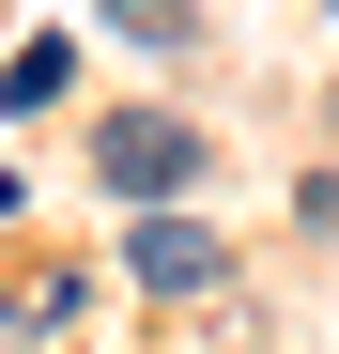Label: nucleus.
I'll use <instances>...</instances> for the list:
<instances>
[{"label": "nucleus", "instance_id": "nucleus-1", "mask_svg": "<svg viewBox=\"0 0 339 354\" xmlns=\"http://www.w3.org/2000/svg\"><path fill=\"white\" fill-rule=\"evenodd\" d=\"M201 124H185V108H108V124H93V185L108 201H170V185H201Z\"/></svg>", "mask_w": 339, "mask_h": 354}, {"label": "nucleus", "instance_id": "nucleus-2", "mask_svg": "<svg viewBox=\"0 0 339 354\" xmlns=\"http://www.w3.org/2000/svg\"><path fill=\"white\" fill-rule=\"evenodd\" d=\"M124 262H139V292H201V277H216V231H185V216H139V231H124Z\"/></svg>", "mask_w": 339, "mask_h": 354}, {"label": "nucleus", "instance_id": "nucleus-3", "mask_svg": "<svg viewBox=\"0 0 339 354\" xmlns=\"http://www.w3.org/2000/svg\"><path fill=\"white\" fill-rule=\"evenodd\" d=\"M108 16H124L139 46H170V31H185V0H108Z\"/></svg>", "mask_w": 339, "mask_h": 354}]
</instances>
